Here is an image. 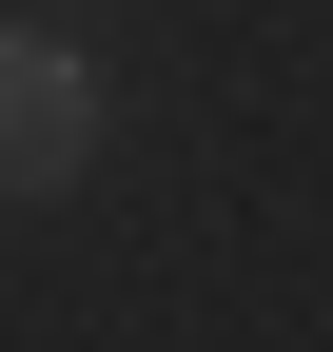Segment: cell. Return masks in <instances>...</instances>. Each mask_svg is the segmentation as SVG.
<instances>
[{
	"instance_id": "1",
	"label": "cell",
	"mask_w": 333,
	"mask_h": 352,
	"mask_svg": "<svg viewBox=\"0 0 333 352\" xmlns=\"http://www.w3.org/2000/svg\"><path fill=\"white\" fill-rule=\"evenodd\" d=\"M59 138H98V59L0 20V157H59Z\"/></svg>"
}]
</instances>
